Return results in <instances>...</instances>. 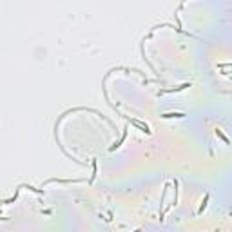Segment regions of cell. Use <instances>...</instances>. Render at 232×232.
<instances>
[{"instance_id": "cell-1", "label": "cell", "mask_w": 232, "mask_h": 232, "mask_svg": "<svg viewBox=\"0 0 232 232\" xmlns=\"http://www.w3.org/2000/svg\"><path fill=\"white\" fill-rule=\"evenodd\" d=\"M131 123L134 125V127H138V129H140L142 132H145V134H151V129L147 127L145 123H142V122H138V120H134V118H131Z\"/></svg>"}, {"instance_id": "cell-2", "label": "cell", "mask_w": 232, "mask_h": 232, "mask_svg": "<svg viewBox=\"0 0 232 232\" xmlns=\"http://www.w3.org/2000/svg\"><path fill=\"white\" fill-rule=\"evenodd\" d=\"M162 118H163V120H171V118H185V114H183V112H163V114H162Z\"/></svg>"}, {"instance_id": "cell-3", "label": "cell", "mask_w": 232, "mask_h": 232, "mask_svg": "<svg viewBox=\"0 0 232 232\" xmlns=\"http://www.w3.org/2000/svg\"><path fill=\"white\" fill-rule=\"evenodd\" d=\"M125 138H127V129H125V131H123V134H122V138H120L118 142H114V143H112V145L109 147V151H116V149H118V147H120V145L123 143V140H125Z\"/></svg>"}, {"instance_id": "cell-4", "label": "cell", "mask_w": 232, "mask_h": 232, "mask_svg": "<svg viewBox=\"0 0 232 232\" xmlns=\"http://www.w3.org/2000/svg\"><path fill=\"white\" fill-rule=\"evenodd\" d=\"M209 199H210V194L207 192L205 194V198L201 199V205H199V209H198V214H203V210L207 209V205H209Z\"/></svg>"}, {"instance_id": "cell-5", "label": "cell", "mask_w": 232, "mask_h": 232, "mask_svg": "<svg viewBox=\"0 0 232 232\" xmlns=\"http://www.w3.org/2000/svg\"><path fill=\"white\" fill-rule=\"evenodd\" d=\"M187 87H191V83H181L180 87H174V89H169V91H160V94H165V93H178V91H185Z\"/></svg>"}, {"instance_id": "cell-6", "label": "cell", "mask_w": 232, "mask_h": 232, "mask_svg": "<svg viewBox=\"0 0 232 232\" xmlns=\"http://www.w3.org/2000/svg\"><path fill=\"white\" fill-rule=\"evenodd\" d=\"M96 172H98V163H96V158H94V160H93V174H91L89 183H93V181H94V178H96Z\"/></svg>"}, {"instance_id": "cell-7", "label": "cell", "mask_w": 232, "mask_h": 232, "mask_svg": "<svg viewBox=\"0 0 232 232\" xmlns=\"http://www.w3.org/2000/svg\"><path fill=\"white\" fill-rule=\"evenodd\" d=\"M216 136H218V138H221V140H223V142H225L227 145H230V140H228L227 136L223 134V131H221V129H216Z\"/></svg>"}, {"instance_id": "cell-8", "label": "cell", "mask_w": 232, "mask_h": 232, "mask_svg": "<svg viewBox=\"0 0 232 232\" xmlns=\"http://www.w3.org/2000/svg\"><path fill=\"white\" fill-rule=\"evenodd\" d=\"M134 232H142V228H136V230H134Z\"/></svg>"}]
</instances>
